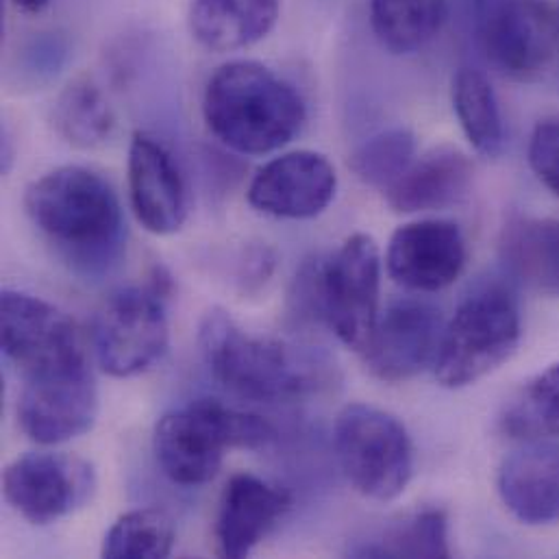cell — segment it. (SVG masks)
Here are the masks:
<instances>
[{
    "instance_id": "cell-24",
    "label": "cell",
    "mask_w": 559,
    "mask_h": 559,
    "mask_svg": "<svg viewBox=\"0 0 559 559\" xmlns=\"http://www.w3.org/2000/svg\"><path fill=\"white\" fill-rule=\"evenodd\" d=\"M453 109L471 146L497 157L506 146V124L499 98L488 76L477 68H460L453 76Z\"/></svg>"
},
{
    "instance_id": "cell-13",
    "label": "cell",
    "mask_w": 559,
    "mask_h": 559,
    "mask_svg": "<svg viewBox=\"0 0 559 559\" xmlns=\"http://www.w3.org/2000/svg\"><path fill=\"white\" fill-rule=\"evenodd\" d=\"M98 414V390L90 366L44 379H24L17 401L22 431L52 447L87 433Z\"/></svg>"
},
{
    "instance_id": "cell-3",
    "label": "cell",
    "mask_w": 559,
    "mask_h": 559,
    "mask_svg": "<svg viewBox=\"0 0 559 559\" xmlns=\"http://www.w3.org/2000/svg\"><path fill=\"white\" fill-rule=\"evenodd\" d=\"M275 438L269 420L216 399H197L159 418L153 444L164 475L173 484L197 488L218 475L227 449L258 451Z\"/></svg>"
},
{
    "instance_id": "cell-22",
    "label": "cell",
    "mask_w": 559,
    "mask_h": 559,
    "mask_svg": "<svg viewBox=\"0 0 559 559\" xmlns=\"http://www.w3.org/2000/svg\"><path fill=\"white\" fill-rule=\"evenodd\" d=\"M57 133L74 148H98L114 135L116 114L90 76L72 79L52 107Z\"/></svg>"
},
{
    "instance_id": "cell-18",
    "label": "cell",
    "mask_w": 559,
    "mask_h": 559,
    "mask_svg": "<svg viewBox=\"0 0 559 559\" xmlns=\"http://www.w3.org/2000/svg\"><path fill=\"white\" fill-rule=\"evenodd\" d=\"M471 159L457 148L440 146L414 159L383 192L396 214H425L460 205L471 194Z\"/></svg>"
},
{
    "instance_id": "cell-16",
    "label": "cell",
    "mask_w": 559,
    "mask_h": 559,
    "mask_svg": "<svg viewBox=\"0 0 559 559\" xmlns=\"http://www.w3.org/2000/svg\"><path fill=\"white\" fill-rule=\"evenodd\" d=\"M464 266L466 242L462 229L449 221H416L399 227L385 253L390 280L414 292L444 289Z\"/></svg>"
},
{
    "instance_id": "cell-27",
    "label": "cell",
    "mask_w": 559,
    "mask_h": 559,
    "mask_svg": "<svg viewBox=\"0 0 559 559\" xmlns=\"http://www.w3.org/2000/svg\"><path fill=\"white\" fill-rule=\"evenodd\" d=\"M177 543L173 519L155 508L122 514L105 534L100 556L109 559H164Z\"/></svg>"
},
{
    "instance_id": "cell-15",
    "label": "cell",
    "mask_w": 559,
    "mask_h": 559,
    "mask_svg": "<svg viewBox=\"0 0 559 559\" xmlns=\"http://www.w3.org/2000/svg\"><path fill=\"white\" fill-rule=\"evenodd\" d=\"M337 175L331 162L313 151H294L264 164L249 186V203L269 216L307 221L335 199Z\"/></svg>"
},
{
    "instance_id": "cell-30",
    "label": "cell",
    "mask_w": 559,
    "mask_h": 559,
    "mask_svg": "<svg viewBox=\"0 0 559 559\" xmlns=\"http://www.w3.org/2000/svg\"><path fill=\"white\" fill-rule=\"evenodd\" d=\"M13 4L24 13H41L50 0H13Z\"/></svg>"
},
{
    "instance_id": "cell-9",
    "label": "cell",
    "mask_w": 559,
    "mask_h": 559,
    "mask_svg": "<svg viewBox=\"0 0 559 559\" xmlns=\"http://www.w3.org/2000/svg\"><path fill=\"white\" fill-rule=\"evenodd\" d=\"M170 344L166 302L155 287H124L111 294L94 318V348L100 368L129 379L155 368Z\"/></svg>"
},
{
    "instance_id": "cell-19",
    "label": "cell",
    "mask_w": 559,
    "mask_h": 559,
    "mask_svg": "<svg viewBox=\"0 0 559 559\" xmlns=\"http://www.w3.org/2000/svg\"><path fill=\"white\" fill-rule=\"evenodd\" d=\"M499 495L525 525L559 521V442H532L499 471Z\"/></svg>"
},
{
    "instance_id": "cell-4",
    "label": "cell",
    "mask_w": 559,
    "mask_h": 559,
    "mask_svg": "<svg viewBox=\"0 0 559 559\" xmlns=\"http://www.w3.org/2000/svg\"><path fill=\"white\" fill-rule=\"evenodd\" d=\"M199 346L212 374L238 396L275 403L302 396L313 385L283 342L242 329L223 309L203 316Z\"/></svg>"
},
{
    "instance_id": "cell-25",
    "label": "cell",
    "mask_w": 559,
    "mask_h": 559,
    "mask_svg": "<svg viewBox=\"0 0 559 559\" xmlns=\"http://www.w3.org/2000/svg\"><path fill=\"white\" fill-rule=\"evenodd\" d=\"M501 431L521 442H543L559 436V364L527 381L506 405Z\"/></svg>"
},
{
    "instance_id": "cell-26",
    "label": "cell",
    "mask_w": 559,
    "mask_h": 559,
    "mask_svg": "<svg viewBox=\"0 0 559 559\" xmlns=\"http://www.w3.org/2000/svg\"><path fill=\"white\" fill-rule=\"evenodd\" d=\"M357 558H451L449 521L442 510L418 512L390 530L377 540L353 551Z\"/></svg>"
},
{
    "instance_id": "cell-10",
    "label": "cell",
    "mask_w": 559,
    "mask_h": 559,
    "mask_svg": "<svg viewBox=\"0 0 559 559\" xmlns=\"http://www.w3.org/2000/svg\"><path fill=\"white\" fill-rule=\"evenodd\" d=\"M477 31L484 55L503 76L532 81L554 57L558 13L549 0H481Z\"/></svg>"
},
{
    "instance_id": "cell-14",
    "label": "cell",
    "mask_w": 559,
    "mask_h": 559,
    "mask_svg": "<svg viewBox=\"0 0 559 559\" xmlns=\"http://www.w3.org/2000/svg\"><path fill=\"white\" fill-rule=\"evenodd\" d=\"M129 197L138 223L155 236H173L188 221L186 177L166 144L146 131L131 138Z\"/></svg>"
},
{
    "instance_id": "cell-8",
    "label": "cell",
    "mask_w": 559,
    "mask_h": 559,
    "mask_svg": "<svg viewBox=\"0 0 559 559\" xmlns=\"http://www.w3.org/2000/svg\"><path fill=\"white\" fill-rule=\"evenodd\" d=\"M0 342L24 379H44L87 368L74 320L48 300L4 289L0 298Z\"/></svg>"
},
{
    "instance_id": "cell-23",
    "label": "cell",
    "mask_w": 559,
    "mask_h": 559,
    "mask_svg": "<svg viewBox=\"0 0 559 559\" xmlns=\"http://www.w3.org/2000/svg\"><path fill=\"white\" fill-rule=\"evenodd\" d=\"M449 0H370V24L394 55H409L425 48L442 28Z\"/></svg>"
},
{
    "instance_id": "cell-2",
    "label": "cell",
    "mask_w": 559,
    "mask_h": 559,
    "mask_svg": "<svg viewBox=\"0 0 559 559\" xmlns=\"http://www.w3.org/2000/svg\"><path fill=\"white\" fill-rule=\"evenodd\" d=\"M207 129L242 155H269L289 144L307 120L298 90L260 61H229L203 92Z\"/></svg>"
},
{
    "instance_id": "cell-1",
    "label": "cell",
    "mask_w": 559,
    "mask_h": 559,
    "mask_svg": "<svg viewBox=\"0 0 559 559\" xmlns=\"http://www.w3.org/2000/svg\"><path fill=\"white\" fill-rule=\"evenodd\" d=\"M24 210L37 231L85 271L105 269L120 251V199L92 168L61 166L35 179L24 192Z\"/></svg>"
},
{
    "instance_id": "cell-12",
    "label": "cell",
    "mask_w": 559,
    "mask_h": 559,
    "mask_svg": "<svg viewBox=\"0 0 559 559\" xmlns=\"http://www.w3.org/2000/svg\"><path fill=\"white\" fill-rule=\"evenodd\" d=\"M444 316L440 307L420 298H396L379 316L366 355L368 370L385 381L401 383L436 364Z\"/></svg>"
},
{
    "instance_id": "cell-6",
    "label": "cell",
    "mask_w": 559,
    "mask_h": 559,
    "mask_svg": "<svg viewBox=\"0 0 559 559\" xmlns=\"http://www.w3.org/2000/svg\"><path fill=\"white\" fill-rule=\"evenodd\" d=\"M337 462L348 484L372 501H394L414 475V449L407 429L372 405H346L333 429Z\"/></svg>"
},
{
    "instance_id": "cell-31",
    "label": "cell",
    "mask_w": 559,
    "mask_h": 559,
    "mask_svg": "<svg viewBox=\"0 0 559 559\" xmlns=\"http://www.w3.org/2000/svg\"><path fill=\"white\" fill-rule=\"evenodd\" d=\"M558 28H559V11H558Z\"/></svg>"
},
{
    "instance_id": "cell-29",
    "label": "cell",
    "mask_w": 559,
    "mask_h": 559,
    "mask_svg": "<svg viewBox=\"0 0 559 559\" xmlns=\"http://www.w3.org/2000/svg\"><path fill=\"white\" fill-rule=\"evenodd\" d=\"M530 166L540 183L559 197V114L543 118L530 140Z\"/></svg>"
},
{
    "instance_id": "cell-11",
    "label": "cell",
    "mask_w": 559,
    "mask_h": 559,
    "mask_svg": "<svg viewBox=\"0 0 559 559\" xmlns=\"http://www.w3.org/2000/svg\"><path fill=\"white\" fill-rule=\"evenodd\" d=\"M96 488L92 464L66 453H26L2 475L4 501L31 525H52L83 508Z\"/></svg>"
},
{
    "instance_id": "cell-28",
    "label": "cell",
    "mask_w": 559,
    "mask_h": 559,
    "mask_svg": "<svg viewBox=\"0 0 559 559\" xmlns=\"http://www.w3.org/2000/svg\"><path fill=\"white\" fill-rule=\"evenodd\" d=\"M416 159V138L409 129L396 127L366 140L348 159L353 175L370 186L388 190Z\"/></svg>"
},
{
    "instance_id": "cell-21",
    "label": "cell",
    "mask_w": 559,
    "mask_h": 559,
    "mask_svg": "<svg viewBox=\"0 0 559 559\" xmlns=\"http://www.w3.org/2000/svg\"><path fill=\"white\" fill-rule=\"evenodd\" d=\"M501 258L512 277L559 298V218H514L503 229Z\"/></svg>"
},
{
    "instance_id": "cell-7",
    "label": "cell",
    "mask_w": 559,
    "mask_h": 559,
    "mask_svg": "<svg viewBox=\"0 0 559 559\" xmlns=\"http://www.w3.org/2000/svg\"><path fill=\"white\" fill-rule=\"evenodd\" d=\"M316 316L353 350L364 353L379 320L381 253L366 234L350 236L331 258L309 264Z\"/></svg>"
},
{
    "instance_id": "cell-17",
    "label": "cell",
    "mask_w": 559,
    "mask_h": 559,
    "mask_svg": "<svg viewBox=\"0 0 559 559\" xmlns=\"http://www.w3.org/2000/svg\"><path fill=\"white\" fill-rule=\"evenodd\" d=\"M292 499L285 490L251 473H238L223 490L216 543L223 558L242 559L275 530L289 512Z\"/></svg>"
},
{
    "instance_id": "cell-20",
    "label": "cell",
    "mask_w": 559,
    "mask_h": 559,
    "mask_svg": "<svg viewBox=\"0 0 559 559\" xmlns=\"http://www.w3.org/2000/svg\"><path fill=\"white\" fill-rule=\"evenodd\" d=\"M280 11L281 0H192L190 28L205 48L229 52L262 41Z\"/></svg>"
},
{
    "instance_id": "cell-5",
    "label": "cell",
    "mask_w": 559,
    "mask_h": 559,
    "mask_svg": "<svg viewBox=\"0 0 559 559\" xmlns=\"http://www.w3.org/2000/svg\"><path fill=\"white\" fill-rule=\"evenodd\" d=\"M521 335L516 296L499 283L477 287L444 329L436 359L438 381L451 390L477 383L516 353Z\"/></svg>"
}]
</instances>
